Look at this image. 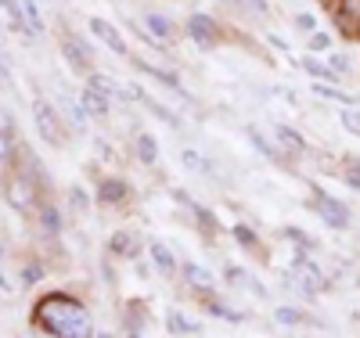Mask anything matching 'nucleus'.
<instances>
[{"label":"nucleus","instance_id":"obj_10","mask_svg":"<svg viewBox=\"0 0 360 338\" xmlns=\"http://www.w3.org/2000/svg\"><path fill=\"white\" fill-rule=\"evenodd\" d=\"M227 281H231V285H238V288H249V292H252V295H259V299L266 295V288L252 278V273H245L242 266H227Z\"/></svg>","mask_w":360,"mask_h":338},{"label":"nucleus","instance_id":"obj_12","mask_svg":"<svg viewBox=\"0 0 360 338\" xmlns=\"http://www.w3.org/2000/svg\"><path fill=\"white\" fill-rule=\"evenodd\" d=\"M148 252H152V263H155L159 273H173L176 270V259H173V252L166 249L162 241H152V249H148Z\"/></svg>","mask_w":360,"mask_h":338},{"label":"nucleus","instance_id":"obj_15","mask_svg":"<svg viewBox=\"0 0 360 338\" xmlns=\"http://www.w3.org/2000/svg\"><path fill=\"white\" fill-rule=\"evenodd\" d=\"M127 191H130V188H127L123 180H105L101 188H98V198L112 205V202H123V198H127Z\"/></svg>","mask_w":360,"mask_h":338},{"label":"nucleus","instance_id":"obj_1","mask_svg":"<svg viewBox=\"0 0 360 338\" xmlns=\"http://www.w3.org/2000/svg\"><path fill=\"white\" fill-rule=\"evenodd\" d=\"M33 324L47 334H65V338H83L90 334V313L69 295H47L37 302L33 310Z\"/></svg>","mask_w":360,"mask_h":338},{"label":"nucleus","instance_id":"obj_4","mask_svg":"<svg viewBox=\"0 0 360 338\" xmlns=\"http://www.w3.org/2000/svg\"><path fill=\"white\" fill-rule=\"evenodd\" d=\"M317 212H321V220L324 223H332V227H349V212H346V205L342 202H335L332 195H324V191H317Z\"/></svg>","mask_w":360,"mask_h":338},{"label":"nucleus","instance_id":"obj_20","mask_svg":"<svg viewBox=\"0 0 360 338\" xmlns=\"http://www.w3.org/2000/svg\"><path fill=\"white\" fill-rule=\"evenodd\" d=\"M0 8H4L8 22L15 29H25V11H22V0H0Z\"/></svg>","mask_w":360,"mask_h":338},{"label":"nucleus","instance_id":"obj_9","mask_svg":"<svg viewBox=\"0 0 360 338\" xmlns=\"http://www.w3.org/2000/svg\"><path fill=\"white\" fill-rule=\"evenodd\" d=\"M79 105L90 112V115H108V94H101V90H94V86H86L83 94H79Z\"/></svg>","mask_w":360,"mask_h":338},{"label":"nucleus","instance_id":"obj_13","mask_svg":"<svg viewBox=\"0 0 360 338\" xmlns=\"http://www.w3.org/2000/svg\"><path fill=\"white\" fill-rule=\"evenodd\" d=\"M184 278H188V285H195V288H213V285H217L213 273H209L205 266H198V263H188V266H184Z\"/></svg>","mask_w":360,"mask_h":338},{"label":"nucleus","instance_id":"obj_5","mask_svg":"<svg viewBox=\"0 0 360 338\" xmlns=\"http://www.w3.org/2000/svg\"><path fill=\"white\" fill-rule=\"evenodd\" d=\"M188 37H191L198 47H209V44L217 40V22L209 18V15H202V11L188 15Z\"/></svg>","mask_w":360,"mask_h":338},{"label":"nucleus","instance_id":"obj_24","mask_svg":"<svg viewBox=\"0 0 360 338\" xmlns=\"http://www.w3.org/2000/svg\"><path fill=\"white\" fill-rule=\"evenodd\" d=\"M245 134H249V141L259 148V155H263V159H274V155H281V151H274V148H270V144H266V141L256 134V126H245Z\"/></svg>","mask_w":360,"mask_h":338},{"label":"nucleus","instance_id":"obj_25","mask_svg":"<svg viewBox=\"0 0 360 338\" xmlns=\"http://www.w3.org/2000/svg\"><path fill=\"white\" fill-rule=\"evenodd\" d=\"M314 94H321V98H328V101H339V105H349V98L342 94V90L324 86V83H314Z\"/></svg>","mask_w":360,"mask_h":338},{"label":"nucleus","instance_id":"obj_23","mask_svg":"<svg viewBox=\"0 0 360 338\" xmlns=\"http://www.w3.org/2000/svg\"><path fill=\"white\" fill-rule=\"evenodd\" d=\"M234 238H238V245H242V249H256V245H259V241H256V230L245 227V223L234 227Z\"/></svg>","mask_w":360,"mask_h":338},{"label":"nucleus","instance_id":"obj_6","mask_svg":"<svg viewBox=\"0 0 360 338\" xmlns=\"http://www.w3.org/2000/svg\"><path fill=\"white\" fill-rule=\"evenodd\" d=\"M62 54H65V61L72 65V72H90V51H86V44L83 40H76V37H65L62 40Z\"/></svg>","mask_w":360,"mask_h":338},{"label":"nucleus","instance_id":"obj_35","mask_svg":"<svg viewBox=\"0 0 360 338\" xmlns=\"http://www.w3.org/2000/svg\"><path fill=\"white\" fill-rule=\"evenodd\" d=\"M274 320H278V324H299V320H303V313H295V310H278Z\"/></svg>","mask_w":360,"mask_h":338},{"label":"nucleus","instance_id":"obj_3","mask_svg":"<svg viewBox=\"0 0 360 338\" xmlns=\"http://www.w3.org/2000/svg\"><path fill=\"white\" fill-rule=\"evenodd\" d=\"M90 33H94L112 54H119V58H130V47L123 44V37H119V29L112 25V22H105V18H90Z\"/></svg>","mask_w":360,"mask_h":338},{"label":"nucleus","instance_id":"obj_16","mask_svg":"<svg viewBox=\"0 0 360 338\" xmlns=\"http://www.w3.org/2000/svg\"><path fill=\"white\" fill-rule=\"evenodd\" d=\"M274 137L288 148V151H295V155H303V151H307V141L303 137H299L292 126H274Z\"/></svg>","mask_w":360,"mask_h":338},{"label":"nucleus","instance_id":"obj_34","mask_svg":"<svg viewBox=\"0 0 360 338\" xmlns=\"http://www.w3.org/2000/svg\"><path fill=\"white\" fill-rule=\"evenodd\" d=\"M328 47H332V37L328 33H314L310 37V51H328Z\"/></svg>","mask_w":360,"mask_h":338},{"label":"nucleus","instance_id":"obj_39","mask_svg":"<svg viewBox=\"0 0 360 338\" xmlns=\"http://www.w3.org/2000/svg\"><path fill=\"white\" fill-rule=\"evenodd\" d=\"M295 25H299V29H314V18H310V15H299Z\"/></svg>","mask_w":360,"mask_h":338},{"label":"nucleus","instance_id":"obj_14","mask_svg":"<svg viewBox=\"0 0 360 338\" xmlns=\"http://www.w3.org/2000/svg\"><path fill=\"white\" fill-rule=\"evenodd\" d=\"M137 159L148 162V166H155V162H159V144H155L152 134H141V137H137Z\"/></svg>","mask_w":360,"mask_h":338},{"label":"nucleus","instance_id":"obj_7","mask_svg":"<svg viewBox=\"0 0 360 338\" xmlns=\"http://www.w3.org/2000/svg\"><path fill=\"white\" fill-rule=\"evenodd\" d=\"M292 270H295V278H299V285H303L307 292H321L328 281H324V273L310 263V259H303V256H299L295 263H292Z\"/></svg>","mask_w":360,"mask_h":338},{"label":"nucleus","instance_id":"obj_38","mask_svg":"<svg viewBox=\"0 0 360 338\" xmlns=\"http://www.w3.org/2000/svg\"><path fill=\"white\" fill-rule=\"evenodd\" d=\"M285 238H292L295 245H307V249H310V245H314V238H310V234H299V230H292V227L285 230Z\"/></svg>","mask_w":360,"mask_h":338},{"label":"nucleus","instance_id":"obj_27","mask_svg":"<svg viewBox=\"0 0 360 338\" xmlns=\"http://www.w3.org/2000/svg\"><path fill=\"white\" fill-rule=\"evenodd\" d=\"M86 86H94V90H101V94H108V98H112L115 90H119V86H115V83H112L108 76H90V79H86Z\"/></svg>","mask_w":360,"mask_h":338},{"label":"nucleus","instance_id":"obj_36","mask_svg":"<svg viewBox=\"0 0 360 338\" xmlns=\"http://www.w3.org/2000/svg\"><path fill=\"white\" fill-rule=\"evenodd\" d=\"M40 278H44V266H37V263H33V266H25V273H22V281H25V285H37Z\"/></svg>","mask_w":360,"mask_h":338},{"label":"nucleus","instance_id":"obj_2","mask_svg":"<svg viewBox=\"0 0 360 338\" xmlns=\"http://www.w3.org/2000/svg\"><path fill=\"white\" fill-rule=\"evenodd\" d=\"M33 122H37V134L54 144V148H62L65 144V130H62V119H58V112L47 105V101H33Z\"/></svg>","mask_w":360,"mask_h":338},{"label":"nucleus","instance_id":"obj_26","mask_svg":"<svg viewBox=\"0 0 360 338\" xmlns=\"http://www.w3.org/2000/svg\"><path fill=\"white\" fill-rule=\"evenodd\" d=\"M195 220L202 223V230H205V234H217V230H220V223H217L213 216H209V209H202V205H195Z\"/></svg>","mask_w":360,"mask_h":338},{"label":"nucleus","instance_id":"obj_18","mask_svg":"<svg viewBox=\"0 0 360 338\" xmlns=\"http://www.w3.org/2000/svg\"><path fill=\"white\" fill-rule=\"evenodd\" d=\"M22 11H25L29 33H44V15H40V8H37V0H22Z\"/></svg>","mask_w":360,"mask_h":338},{"label":"nucleus","instance_id":"obj_37","mask_svg":"<svg viewBox=\"0 0 360 338\" xmlns=\"http://www.w3.org/2000/svg\"><path fill=\"white\" fill-rule=\"evenodd\" d=\"M328 65L342 76V72H349V58H346V54H332V61H328Z\"/></svg>","mask_w":360,"mask_h":338},{"label":"nucleus","instance_id":"obj_22","mask_svg":"<svg viewBox=\"0 0 360 338\" xmlns=\"http://www.w3.org/2000/svg\"><path fill=\"white\" fill-rule=\"evenodd\" d=\"M40 227L47 230V234H58V230H62V220H58V209H40Z\"/></svg>","mask_w":360,"mask_h":338},{"label":"nucleus","instance_id":"obj_19","mask_svg":"<svg viewBox=\"0 0 360 338\" xmlns=\"http://www.w3.org/2000/svg\"><path fill=\"white\" fill-rule=\"evenodd\" d=\"M134 65H137L141 72H148V76H155L159 83H166V86H173V90H180V79H176V76H169V72H162L159 65H148V61H141V58H134Z\"/></svg>","mask_w":360,"mask_h":338},{"label":"nucleus","instance_id":"obj_28","mask_svg":"<svg viewBox=\"0 0 360 338\" xmlns=\"http://www.w3.org/2000/svg\"><path fill=\"white\" fill-rule=\"evenodd\" d=\"M11 72H8V58H4V40H0V90H11Z\"/></svg>","mask_w":360,"mask_h":338},{"label":"nucleus","instance_id":"obj_30","mask_svg":"<svg viewBox=\"0 0 360 338\" xmlns=\"http://www.w3.org/2000/svg\"><path fill=\"white\" fill-rule=\"evenodd\" d=\"M69 202H72L76 212H86V209H90V198L83 195V188H72V191H69Z\"/></svg>","mask_w":360,"mask_h":338},{"label":"nucleus","instance_id":"obj_8","mask_svg":"<svg viewBox=\"0 0 360 338\" xmlns=\"http://www.w3.org/2000/svg\"><path fill=\"white\" fill-rule=\"evenodd\" d=\"M8 202H11L15 209H29V205L37 202L33 183H29L25 176H15V180H11V188H8Z\"/></svg>","mask_w":360,"mask_h":338},{"label":"nucleus","instance_id":"obj_21","mask_svg":"<svg viewBox=\"0 0 360 338\" xmlns=\"http://www.w3.org/2000/svg\"><path fill=\"white\" fill-rule=\"evenodd\" d=\"M112 252H115V256H134V252H137V241H134L130 234L119 230V234L112 238Z\"/></svg>","mask_w":360,"mask_h":338},{"label":"nucleus","instance_id":"obj_17","mask_svg":"<svg viewBox=\"0 0 360 338\" xmlns=\"http://www.w3.org/2000/svg\"><path fill=\"white\" fill-rule=\"evenodd\" d=\"M166 324H169V334H198V331H202L198 324H191L184 313H176V310L166 313Z\"/></svg>","mask_w":360,"mask_h":338},{"label":"nucleus","instance_id":"obj_11","mask_svg":"<svg viewBox=\"0 0 360 338\" xmlns=\"http://www.w3.org/2000/svg\"><path fill=\"white\" fill-rule=\"evenodd\" d=\"M144 25L152 29V37H159V40H173V22H169L166 15L148 11V15H144Z\"/></svg>","mask_w":360,"mask_h":338},{"label":"nucleus","instance_id":"obj_32","mask_svg":"<svg viewBox=\"0 0 360 338\" xmlns=\"http://www.w3.org/2000/svg\"><path fill=\"white\" fill-rule=\"evenodd\" d=\"M180 159H184V166H191V169H198V173H205V169H209V166L202 162V155H198V151H191V148H188Z\"/></svg>","mask_w":360,"mask_h":338},{"label":"nucleus","instance_id":"obj_31","mask_svg":"<svg viewBox=\"0 0 360 338\" xmlns=\"http://www.w3.org/2000/svg\"><path fill=\"white\" fill-rule=\"evenodd\" d=\"M346 183H349V188H360V159L346 162Z\"/></svg>","mask_w":360,"mask_h":338},{"label":"nucleus","instance_id":"obj_33","mask_svg":"<svg viewBox=\"0 0 360 338\" xmlns=\"http://www.w3.org/2000/svg\"><path fill=\"white\" fill-rule=\"evenodd\" d=\"M11 159V137H8V130L0 126V162H8Z\"/></svg>","mask_w":360,"mask_h":338},{"label":"nucleus","instance_id":"obj_29","mask_svg":"<svg viewBox=\"0 0 360 338\" xmlns=\"http://www.w3.org/2000/svg\"><path fill=\"white\" fill-rule=\"evenodd\" d=\"M342 126H346L349 134H360V108H346V112H342Z\"/></svg>","mask_w":360,"mask_h":338}]
</instances>
